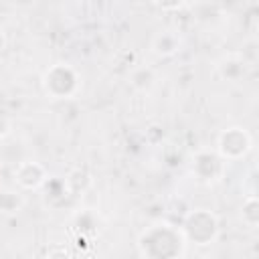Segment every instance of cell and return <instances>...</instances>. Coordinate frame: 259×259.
I'll return each instance as SVG.
<instances>
[{"label": "cell", "instance_id": "1", "mask_svg": "<svg viewBox=\"0 0 259 259\" xmlns=\"http://www.w3.org/2000/svg\"><path fill=\"white\" fill-rule=\"evenodd\" d=\"M168 243L174 245H184V235L170 227V225H154L150 227L142 237H140V247L142 253L148 257H172V255H180L178 249L168 247Z\"/></svg>", "mask_w": 259, "mask_h": 259}, {"label": "cell", "instance_id": "2", "mask_svg": "<svg viewBox=\"0 0 259 259\" xmlns=\"http://www.w3.org/2000/svg\"><path fill=\"white\" fill-rule=\"evenodd\" d=\"M42 87L49 97L53 99H67L77 93L79 89V75L73 67L65 63H57L42 75Z\"/></svg>", "mask_w": 259, "mask_h": 259}, {"label": "cell", "instance_id": "3", "mask_svg": "<svg viewBox=\"0 0 259 259\" xmlns=\"http://www.w3.org/2000/svg\"><path fill=\"white\" fill-rule=\"evenodd\" d=\"M219 233V223L210 210L196 208L184 219V239L196 245H208Z\"/></svg>", "mask_w": 259, "mask_h": 259}, {"label": "cell", "instance_id": "4", "mask_svg": "<svg viewBox=\"0 0 259 259\" xmlns=\"http://www.w3.org/2000/svg\"><path fill=\"white\" fill-rule=\"evenodd\" d=\"M251 150V136L243 127H229L217 140V154L223 160H239Z\"/></svg>", "mask_w": 259, "mask_h": 259}, {"label": "cell", "instance_id": "5", "mask_svg": "<svg viewBox=\"0 0 259 259\" xmlns=\"http://www.w3.org/2000/svg\"><path fill=\"white\" fill-rule=\"evenodd\" d=\"M223 166H225V162H223V158L219 154L204 150V152H198L196 154L192 170L196 172V176L200 180L210 182V180H217L223 174Z\"/></svg>", "mask_w": 259, "mask_h": 259}, {"label": "cell", "instance_id": "6", "mask_svg": "<svg viewBox=\"0 0 259 259\" xmlns=\"http://www.w3.org/2000/svg\"><path fill=\"white\" fill-rule=\"evenodd\" d=\"M14 178L16 182L22 186V188H38L40 184L47 182V170L38 164V162H32V160H24L16 166V172H14Z\"/></svg>", "mask_w": 259, "mask_h": 259}, {"label": "cell", "instance_id": "7", "mask_svg": "<svg viewBox=\"0 0 259 259\" xmlns=\"http://www.w3.org/2000/svg\"><path fill=\"white\" fill-rule=\"evenodd\" d=\"M154 51L158 55H174L178 51V38L172 32H162L154 40Z\"/></svg>", "mask_w": 259, "mask_h": 259}, {"label": "cell", "instance_id": "8", "mask_svg": "<svg viewBox=\"0 0 259 259\" xmlns=\"http://www.w3.org/2000/svg\"><path fill=\"white\" fill-rule=\"evenodd\" d=\"M152 83H154V73L150 69L142 67V69H136L132 73V85L134 87H138V89H150Z\"/></svg>", "mask_w": 259, "mask_h": 259}, {"label": "cell", "instance_id": "9", "mask_svg": "<svg viewBox=\"0 0 259 259\" xmlns=\"http://www.w3.org/2000/svg\"><path fill=\"white\" fill-rule=\"evenodd\" d=\"M257 208H259V204H257V198H255V196H249V198L245 200V204H243V221L249 223L251 227L257 225V221H259Z\"/></svg>", "mask_w": 259, "mask_h": 259}, {"label": "cell", "instance_id": "10", "mask_svg": "<svg viewBox=\"0 0 259 259\" xmlns=\"http://www.w3.org/2000/svg\"><path fill=\"white\" fill-rule=\"evenodd\" d=\"M184 0H156V4L162 8V10H176L182 6Z\"/></svg>", "mask_w": 259, "mask_h": 259}, {"label": "cell", "instance_id": "11", "mask_svg": "<svg viewBox=\"0 0 259 259\" xmlns=\"http://www.w3.org/2000/svg\"><path fill=\"white\" fill-rule=\"evenodd\" d=\"M8 134H10V123H8V119L4 115H0V140L6 138Z\"/></svg>", "mask_w": 259, "mask_h": 259}, {"label": "cell", "instance_id": "12", "mask_svg": "<svg viewBox=\"0 0 259 259\" xmlns=\"http://www.w3.org/2000/svg\"><path fill=\"white\" fill-rule=\"evenodd\" d=\"M4 49V32H2V28H0V51Z\"/></svg>", "mask_w": 259, "mask_h": 259}]
</instances>
